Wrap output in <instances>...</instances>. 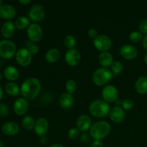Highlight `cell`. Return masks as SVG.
<instances>
[{
    "instance_id": "obj_1",
    "label": "cell",
    "mask_w": 147,
    "mask_h": 147,
    "mask_svg": "<svg viewBox=\"0 0 147 147\" xmlns=\"http://www.w3.org/2000/svg\"><path fill=\"white\" fill-rule=\"evenodd\" d=\"M41 90V83L37 78H27L20 87V93L27 100L36 98Z\"/></svg>"
},
{
    "instance_id": "obj_2",
    "label": "cell",
    "mask_w": 147,
    "mask_h": 147,
    "mask_svg": "<svg viewBox=\"0 0 147 147\" xmlns=\"http://www.w3.org/2000/svg\"><path fill=\"white\" fill-rule=\"evenodd\" d=\"M111 125L106 121H98L92 124L90 130V135L94 140L101 141L107 137L111 132Z\"/></svg>"
},
{
    "instance_id": "obj_3",
    "label": "cell",
    "mask_w": 147,
    "mask_h": 147,
    "mask_svg": "<svg viewBox=\"0 0 147 147\" xmlns=\"http://www.w3.org/2000/svg\"><path fill=\"white\" fill-rule=\"evenodd\" d=\"M111 110L109 103L103 100H96L90 103L88 107L89 113L93 117L102 119L109 115Z\"/></svg>"
},
{
    "instance_id": "obj_4",
    "label": "cell",
    "mask_w": 147,
    "mask_h": 147,
    "mask_svg": "<svg viewBox=\"0 0 147 147\" xmlns=\"http://www.w3.org/2000/svg\"><path fill=\"white\" fill-rule=\"evenodd\" d=\"M113 78V73L111 70L100 67L96 69L93 73L92 80L93 83L98 86H106Z\"/></svg>"
},
{
    "instance_id": "obj_5",
    "label": "cell",
    "mask_w": 147,
    "mask_h": 147,
    "mask_svg": "<svg viewBox=\"0 0 147 147\" xmlns=\"http://www.w3.org/2000/svg\"><path fill=\"white\" fill-rule=\"evenodd\" d=\"M17 53V47L11 40H2L0 41V56L4 59H11Z\"/></svg>"
},
{
    "instance_id": "obj_6",
    "label": "cell",
    "mask_w": 147,
    "mask_h": 147,
    "mask_svg": "<svg viewBox=\"0 0 147 147\" xmlns=\"http://www.w3.org/2000/svg\"><path fill=\"white\" fill-rule=\"evenodd\" d=\"M95 48L98 51L108 52L112 46V42L110 37L106 34H99L93 41Z\"/></svg>"
},
{
    "instance_id": "obj_7",
    "label": "cell",
    "mask_w": 147,
    "mask_h": 147,
    "mask_svg": "<svg viewBox=\"0 0 147 147\" xmlns=\"http://www.w3.org/2000/svg\"><path fill=\"white\" fill-rule=\"evenodd\" d=\"M15 59L17 63L22 67H27L30 65L32 60V55L26 47L20 48L17 51L15 55Z\"/></svg>"
},
{
    "instance_id": "obj_8",
    "label": "cell",
    "mask_w": 147,
    "mask_h": 147,
    "mask_svg": "<svg viewBox=\"0 0 147 147\" xmlns=\"http://www.w3.org/2000/svg\"><path fill=\"white\" fill-rule=\"evenodd\" d=\"M102 97L107 103H115L119 98V90L113 85H106L102 90Z\"/></svg>"
},
{
    "instance_id": "obj_9",
    "label": "cell",
    "mask_w": 147,
    "mask_h": 147,
    "mask_svg": "<svg viewBox=\"0 0 147 147\" xmlns=\"http://www.w3.org/2000/svg\"><path fill=\"white\" fill-rule=\"evenodd\" d=\"M45 17V9L40 4H34L30 7L28 11V17L34 22H41Z\"/></svg>"
},
{
    "instance_id": "obj_10",
    "label": "cell",
    "mask_w": 147,
    "mask_h": 147,
    "mask_svg": "<svg viewBox=\"0 0 147 147\" xmlns=\"http://www.w3.org/2000/svg\"><path fill=\"white\" fill-rule=\"evenodd\" d=\"M27 34L29 40L33 42H39L43 35V30L41 26L37 23L30 24L27 29Z\"/></svg>"
},
{
    "instance_id": "obj_11",
    "label": "cell",
    "mask_w": 147,
    "mask_h": 147,
    "mask_svg": "<svg viewBox=\"0 0 147 147\" xmlns=\"http://www.w3.org/2000/svg\"><path fill=\"white\" fill-rule=\"evenodd\" d=\"M65 60L68 65L75 67L80 64L81 55L80 52L76 48L67 50L65 54Z\"/></svg>"
},
{
    "instance_id": "obj_12",
    "label": "cell",
    "mask_w": 147,
    "mask_h": 147,
    "mask_svg": "<svg viewBox=\"0 0 147 147\" xmlns=\"http://www.w3.org/2000/svg\"><path fill=\"white\" fill-rule=\"evenodd\" d=\"M119 53L123 58L128 60H134L137 57L139 54L137 48L132 45L129 44L123 45V46H121Z\"/></svg>"
},
{
    "instance_id": "obj_13",
    "label": "cell",
    "mask_w": 147,
    "mask_h": 147,
    "mask_svg": "<svg viewBox=\"0 0 147 147\" xmlns=\"http://www.w3.org/2000/svg\"><path fill=\"white\" fill-rule=\"evenodd\" d=\"M109 118L113 122L116 123H121L126 118L125 111L121 106H114L111 108L109 113Z\"/></svg>"
},
{
    "instance_id": "obj_14",
    "label": "cell",
    "mask_w": 147,
    "mask_h": 147,
    "mask_svg": "<svg viewBox=\"0 0 147 147\" xmlns=\"http://www.w3.org/2000/svg\"><path fill=\"white\" fill-rule=\"evenodd\" d=\"M29 109V103L24 98H19L14 101V113L18 116H24L27 113Z\"/></svg>"
},
{
    "instance_id": "obj_15",
    "label": "cell",
    "mask_w": 147,
    "mask_h": 147,
    "mask_svg": "<svg viewBox=\"0 0 147 147\" xmlns=\"http://www.w3.org/2000/svg\"><path fill=\"white\" fill-rule=\"evenodd\" d=\"M48 129L49 123L47 119H45V118H40L37 121H35L34 130L37 136H40V137L45 136Z\"/></svg>"
},
{
    "instance_id": "obj_16",
    "label": "cell",
    "mask_w": 147,
    "mask_h": 147,
    "mask_svg": "<svg viewBox=\"0 0 147 147\" xmlns=\"http://www.w3.org/2000/svg\"><path fill=\"white\" fill-rule=\"evenodd\" d=\"M91 126V119L88 115H81L76 121V126L80 132H86L90 130Z\"/></svg>"
},
{
    "instance_id": "obj_17",
    "label": "cell",
    "mask_w": 147,
    "mask_h": 147,
    "mask_svg": "<svg viewBox=\"0 0 147 147\" xmlns=\"http://www.w3.org/2000/svg\"><path fill=\"white\" fill-rule=\"evenodd\" d=\"M17 14L16 9L11 4H3L0 7V17L4 20H11Z\"/></svg>"
},
{
    "instance_id": "obj_18",
    "label": "cell",
    "mask_w": 147,
    "mask_h": 147,
    "mask_svg": "<svg viewBox=\"0 0 147 147\" xmlns=\"http://www.w3.org/2000/svg\"><path fill=\"white\" fill-rule=\"evenodd\" d=\"M74 104V98L73 95L65 93L61 95L59 99V105L63 110H69Z\"/></svg>"
},
{
    "instance_id": "obj_19",
    "label": "cell",
    "mask_w": 147,
    "mask_h": 147,
    "mask_svg": "<svg viewBox=\"0 0 147 147\" xmlns=\"http://www.w3.org/2000/svg\"><path fill=\"white\" fill-rule=\"evenodd\" d=\"M2 131L7 136H15L20 131V126L15 122H7L2 126Z\"/></svg>"
},
{
    "instance_id": "obj_20",
    "label": "cell",
    "mask_w": 147,
    "mask_h": 147,
    "mask_svg": "<svg viewBox=\"0 0 147 147\" xmlns=\"http://www.w3.org/2000/svg\"><path fill=\"white\" fill-rule=\"evenodd\" d=\"M98 62L101 67L108 68L111 67L113 63V58L112 55L109 52H103L98 55Z\"/></svg>"
},
{
    "instance_id": "obj_21",
    "label": "cell",
    "mask_w": 147,
    "mask_h": 147,
    "mask_svg": "<svg viewBox=\"0 0 147 147\" xmlns=\"http://www.w3.org/2000/svg\"><path fill=\"white\" fill-rule=\"evenodd\" d=\"M15 24L11 21H7L4 23L1 27V32L3 37L5 38H10L15 32Z\"/></svg>"
},
{
    "instance_id": "obj_22",
    "label": "cell",
    "mask_w": 147,
    "mask_h": 147,
    "mask_svg": "<svg viewBox=\"0 0 147 147\" xmlns=\"http://www.w3.org/2000/svg\"><path fill=\"white\" fill-rule=\"evenodd\" d=\"M135 90L141 95L147 93V76H142L135 82Z\"/></svg>"
},
{
    "instance_id": "obj_23",
    "label": "cell",
    "mask_w": 147,
    "mask_h": 147,
    "mask_svg": "<svg viewBox=\"0 0 147 147\" xmlns=\"http://www.w3.org/2000/svg\"><path fill=\"white\" fill-rule=\"evenodd\" d=\"M4 76L7 80L10 82H14V80H17L20 76L18 70L14 66H7L4 70Z\"/></svg>"
},
{
    "instance_id": "obj_24",
    "label": "cell",
    "mask_w": 147,
    "mask_h": 147,
    "mask_svg": "<svg viewBox=\"0 0 147 147\" xmlns=\"http://www.w3.org/2000/svg\"><path fill=\"white\" fill-rule=\"evenodd\" d=\"M61 56L59 50L56 48H51L47 51L45 54V60L50 63H55L57 62Z\"/></svg>"
},
{
    "instance_id": "obj_25",
    "label": "cell",
    "mask_w": 147,
    "mask_h": 147,
    "mask_svg": "<svg viewBox=\"0 0 147 147\" xmlns=\"http://www.w3.org/2000/svg\"><path fill=\"white\" fill-rule=\"evenodd\" d=\"M5 90L11 96H17L20 93V88L14 82L7 83L5 86Z\"/></svg>"
},
{
    "instance_id": "obj_26",
    "label": "cell",
    "mask_w": 147,
    "mask_h": 147,
    "mask_svg": "<svg viewBox=\"0 0 147 147\" xmlns=\"http://www.w3.org/2000/svg\"><path fill=\"white\" fill-rule=\"evenodd\" d=\"M14 24L17 29L20 30L27 29L30 25V20L28 17H26V16H20L18 18H17Z\"/></svg>"
},
{
    "instance_id": "obj_27",
    "label": "cell",
    "mask_w": 147,
    "mask_h": 147,
    "mask_svg": "<svg viewBox=\"0 0 147 147\" xmlns=\"http://www.w3.org/2000/svg\"><path fill=\"white\" fill-rule=\"evenodd\" d=\"M34 124H35V120H34L32 116H30V115H27V116H24L22 121V127L25 130L31 131L34 129Z\"/></svg>"
},
{
    "instance_id": "obj_28",
    "label": "cell",
    "mask_w": 147,
    "mask_h": 147,
    "mask_svg": "<svg viewBox=\"0 0 147 147\" xmlns=\"http://www.w3.org/2000/svg\"><path fill=\"white\" fill-rule=\"evenodd\" d=\"M129 38L131 42L138 43L143 40L144 35L140 31H133L130 33Z\"/></svg>"
},
{
    "instance_id": "obj_29",
    "label": "cell",
    "mask_w": 147,
    "mask_h": 147,
    "mask_svg": "<svg viewBox=\"0 0 147 147\" xmlns=\"http://www.w3.org/2000/svg\"><path fill=\"white\" fill-rule=\"evenodd\" d=\"M64 45L67 50L75 48L76 45V40L72 34H68L64 39Z\"/></svg>"
},
{
    "instance_id": "obj_30",
    "label": "cell",
    "mask_w": 147,
    "mask_h": 147,
    "mask_svg": "<svg viewBox=\"0 0 147 147\" xmlns=\"http://www.w3.org/2000/svg\"><path fill=\"white\" fill-rule=\"evenodd\" d=\"M65 89L67 93L73 95L77 90V83L73 79L67 80L65 83Z\"/></svg>"
},
{
    "instance_id": "obj_31",
    "label": "cell",
    "mask_w": 147,
    "mask_h": 147,
    "mask_svg": "<svg viewBox=\"0 0 147 147\" xmlns=\"http://www.w3.org/2000/svg\"><path fill=\"white\" fill-rule=\"evenodd\" d=\"M123 70V65L119 61H114L111 66V71L113 75H119L121 73Z\"/></svg>"
},
{
    "instance_id": "obj_32",
    "label": "cell",
    "mask_w": 147,
    "mask_h": 147,
    "mask_svg": "<svg viewBox=\"0 0 147 147\" xmlns=\"http://www.w3.org/2000/svg\"><path fill=\"white\" fill-rule=\"evenodd\" d=\"M134 106V102L131 98H126L122 101L121 108L124 111H130L133 109Z\"/></svg>"
},
{
    "instance_id": "obj_33",
    "label": "cell",
    "mask_w": 147,
    "mask_h": 147,
    "mask_svg": "<svg viewBox=\"0 0 147 147\" xmlns=\"http://www.w3.org/2000/svg\"><path fill=\"white\" fill-rule=\"evenodd\" d=\"M80 131L76 128H71L70 130L68 131V133H67V136L72 140H74V139H77L78 138H79V136H80Z\"/></svg>"
},
{
    "instance_id": "obj_34",
    "label": "cell",
    "mask_w": 147,
    "mask_h": 147,
    "mask_svg": "<svg viewBox=\"0 0 147 147\" xmlns=\"http://www.w3.org/2000/svg\"><path fill=\"white\" fill-rule=\"evenodd\" d=\"M139 31L144 34H147V18L142 20L139 24Z\"/></svg>"
},
{
    "instance_id": "obj_35",
    "label": "cell",
    "mask_w": 147,
    "mask_h": 147,
    "mask_svg": "<svg viewBox=\"0 0 147 147\" xmlns=\"http://www.w3.org/2000/svg\"><path fill=\"white\" fill-rule=\"evenodd\" d=\"M9 113V108L4 103H0V115L2 116H7Z\"/></svg>"
},
{
    "instance_id": "obj_36",
    "label": "cell",
    "mask_w": 147,
    "mask_h": 147,
    "mask_svg": "<svg viewBox=\"0 0 147 147\" xmlns=\"http://www.w3.org/2000/svg\"><path fill=\"white\" fill-rule=\"evenodd\" d=\"M27 49H28L29 51L30 52V53H31L32 55L37 54V53H39V50H40V48H39L38 45L34 44V43H33V44L31 46H30Z\"/></svg>"
},
{
    "instance_id": "obj_37",
    "label": "cell",
    "mask_w": 147,
    "mask_h": 147,
    "mask_svg": "<svg viewBox=\"0 0 147 147\" xmlns=\"http://www.w3.org/2000/svg\"><path fill=\"white\" fill-rule=\"evenodd\" d=\"M88 34L89 37L91 39H93V40L96 39V37L99 35L98 32L97 30L94 28H90V30H88Z\"/></svg>"
},
{
    "instance_id": "obj_38",
    "label": "cell",
    "mask_w": 147,
    "mask_h": 147,
    "mask_svg": "<svg viewBox=\"0 0 147 147\" xmlns=\"http://www.w3.org/2000/svg\"><path fill=\"white\" fill-rule=\"evenodd\" d=\"M90 147H103V144L101 141L94 140L90 144Z\"/></svg>"
},
{
    "instance_id": "obj_39",
    "label": "cell",
    "mask_w": 147,
    "mask_h": 147,
    "mask_svg": "<svg viewBox=\"0 0 147 147\" xmlns=\"http://www.w3.org/2000/svg\"><path fill=\"white\" fill-rule=\"evenodd\" d=\"M80 139L81 142H84V143H87L89 141V139H90V136H89L87 134H83L80 135Z\"/></svg>"
},
{
    "instance_id": "obj_40",
    "label": "cell",
    "mask_w": 147,
    "mask_h": 147,
    "mask_svg": "<svg viewBox=\"0 0 147 147\" xmlns=\"http://www.w3.org/2000/svg\"><path fill=\"white\" fill-rule=\"evenodd\" d=\"M142 45L144 50L147 52V34L144 36L143 40H142Z\"/></svg>"
},
{
    "instance_id": "obj_41",
    "label": "cell",
    "mask_w": 147,
    "mask_h": 147,
    "mask_svg": "<svg viewBox=\"0 0 147 147\" xmlns=\"http://www.w3.org/2000/svg\"><path fill=\"white\" fill-rule=\"evenodd\" d=\"M19 2L21 4H22V5H27V4L31 3V1L30 0H20Z\"/></svg>"
},
{
    "instance_id": "obj_42",
    "label": "cell",
    "mask_w": 147,
    "mask_h": 147,
    "mask_svg": "<svg viewBox=\"0 0 147 147\" xmlns=\"http://www.w3.org/2000/svg\"><path fill=\"white\" fill-rule=\"evenodd\" d=\"M40 142L42 144H46L47 142V138H46L45 136H41V137H40Z\"/></svg>"
},
{
    "instance_id": "obj_43",
    "label": "cell",
    "mask_w": 147,
    "mask_h": 147,
    "mask_svg": "<svg viewBox=\"0 0 147 147\" xmlns=\"http://www.w3.org/2000/svg\"><path fill=\"white\" fill-rule=\"evenodd\" d=\"M50 147H65L63 145L60 144H54L51 145Z\"/></svg>"
},
{
    "instance_id": "obj_44",
    "label": "cell",
    "mask_w": 147,
    "mask_h": 147,
    "mask_svg": "<svg viewBox=\"0 0 147 147\" xmlns=\"http://www.w3.org/2000/svg\"><path fill=\"white\" fill-rule=\"evenodd\" d=\"M2 96H3V90H2V88H1V85H0V100H1V98H2Z\"/></svg>"
},
{
    "instance_id": "obj_45",
    "label": "cell",
    "mask_w": 147,
    "mask_h": 147,
    "mask_svg": "<svg viewBox=\"0 0 147 147\" xmlns=\"http://www.w3.org/2000/svg\"><path fill=\"white\" fill-rule=\"evenodd\" d=\"M144 62L145 64L147 65V53L145 54L144 57Z\"/></svg>"
},
{
    "instance_id": "obj_46",
    "label": "cell",
    "mask_w": 147,
    "mask_h": 147,
    "mask_svg": "<svg viewBox=\"0 0 147 147\" xmlns=\"http://www.w3.org/2000/svg\"><path fill=\"white\" fill-rule=\"evenodd\" d=\"M115 103H116V106H120L121 105L122 102L121 101V100H120V101H119V100H116V102H115Z\"/></svg>"
},
{
    "instance_id": "obj_47",
    "label": "cell",
    "mask_w": 147,
    "mask_h": 147,
    "mask_svg": "<svg viewBox=\"0 0 147 147\" xmlns=\"http://www.w3.org/2000/svg\"><path fill=\"white\" fill-rule=\"evenodd\" d=\"M0 147H4V144H3V143L1 142V141H0Z\"/></svg>"
},
{
    "instance_id": "obj_48",
    "label": "cell",
    "mask_w": 147,
    "mask_h": 147,
    "mask_svg": "<svg viewBox=\"0 0 147 147\" xmlns=\"http://www.w3.org/2000/svg\"><path fill=\"white\" fill-rule=\"evenodd\" d=\"M2 1H1V0H0V7H1V5H2Z\"/></svg>"
},
{
    "instance_id": "obj_49",
    "label": "cell",
    "mask_w": 147,
    "mask_h": 147,
    "mask_svg": "<svg viewBox=\"0 0 147 147\" xmlns=\"http://www.w3.org/2000/svg\"><path fill=\"white\" fill-rule=\"evenodd\" d=\"M1 78H2V76H1V73H0V80H1Z\"/></svg>"
},
{
    "instance_id": "obj_50",
    "label": "cell",
    "mask_w": 147,
    "mask_h": 147,
    "mask_svg": "<svg viewBox=\"0 0 147 147\" xmlns=\"http://www.w3.org/2000/svg\"><path fill=\"white\" fill-rule=\"evenodd\" d=\"M107 147H113V146H107Z\"/></svg>"
}]
</instances>
